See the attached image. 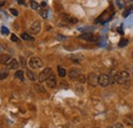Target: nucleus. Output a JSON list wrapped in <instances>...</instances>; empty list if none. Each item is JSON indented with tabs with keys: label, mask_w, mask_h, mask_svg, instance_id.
I'll list each match as a JSON object with an SVG mask.
<instances>
[{
	"label": "nucleus",
	"mask_w": 133,
	"mask_h": 128,
	"mask_svg": "<svg viewBox=\"0 0 133 128\" xmlns=\"http://www.w3.org/2000/svg\"><path fill=\"white\" fill-rule=\"evenodd\" d=\"M115 82L119 84H127L130 80V75L126 71H120L115 75Z\"/></svg>",
	"instance_id": "obj_1"
},
{
	"label": "nucleus",
	"mask_w": 133,
	"mask_h": 128,
	"mask_svg": "<svg viewBox=\"0 0 133 128\" xmlns=\"http://www.w3.org/2000/svg\"><path fill=\"white\" fill-rule=\"evenodd\" d=\"M132 12H133V5L131 6V7L127 8V9L124 11V15H123V16H124V17H127V16H129L130 14H132Z\"/></svg>",
	"instance_id": "obj_20"
},
{
	"label": "nucleus",
	"mask_w": 133,
	"mask_h": 128,
	"mask_svg": "<svg viewBox=\"0 0 133 128\" xmlns=\"http://www.w3.org/2000/svg\"><path fill=\"white\" fill-rule=\"evenodd\" d=\"M35 90L36 91H38V92H40V93H45L46 92V90H45V88H43L40 84H35Z\"/></svg>",
	"instance_id": "obj_19"
},
{
	"label": "nucleus",
	"mask_w": 133,
	"mask_h": 128,
	"mask_svg": "<svg viewBox=\"0 0 133 128\" xmlns=\"http://www.w3.org/2000/svg\"><path fill=\"white\" fill-rule=\"evenodd\" d=\"M80 75H81V71L79 69H71L69 72V77L72 80H78Z\"/></svg>",
	"instance_id": "obj_7"
},
{
	"label": "nucleus",
	"mask_w": 133,
	"mask_h": 128,
	"mask_svg": "<svg viewBox=\"0 0 133 128\" xmlns=\"http://www.w3.org/2000/svg\"><path fill=\"white\" fill-rule=\"evenodd\" d=\"M87 82L90 86L92 87H95L97 84H98V76L95 74V73H90L87 77Z\"/></svg>",
	"instance_id": "obj_5"
},
{
	"label": "nucleus",
	"mask_w": 133,
	"mask_h": 128,
	"mask_svg": "<svg viewBox=\"0 0 133 128\" xmlns=\"http://www.w3.org/2000/svg\"><path fill=\"white\" fill-rule=\"evenodd\" d=\"M38 10H39L40 16H42L43 18H46V17H47V11H46L45 9H43V8H42V9H38Z\"/></svg>",
	"instance_id": "obj_23"
},
{
	"label": "nucleus",
	"mask_w": 133,
	"mask_h": 128,
	"mask_svg": "<svg viewBox=\"0 0 133 128\" xmlns=\"http://www.w3.org/2000/svg\"><path fill=\"white\" fill-rule=\"evenodd\" d=\"M57 72H58V75L62 77V78H64V77H66V70L64 69V68H62V67H57Z\"/></svg>",
	"instance_id": "obj_18"
},
{
	"label": "nucleus",
	"mask_w": 133,
	"mask_h": 128,
	"mask_svg": "<svg viewBox=\"0 0 133 128\" xmlns=\"http://www.w3.org/2000/svg\"><path fill=\"white\" fill-rule=\"evenodd\" d=\"M27 76H28V78L30 79L31 81H36L37 80V76H36V74L34 73L33 71H30V70H28L27 71Z\"/></svg>",
	"instance_id": "obj_15"
},
{
	"label": "nucleus",
	"mask_w": 133,
	"mask_h": 128,
	"mask_svg": "<svg viewBox=\"0 0 133 128\" xmlns=\"http://www.w3.org/2000/svg\"><path fill=\"white\" fill-rule=\"evenodd\" d=\"M40 31H41V23L39 21H35L30 27V32L34 35H37L40 33Z\"/></svg>",
	"instance_id": "obj_6"
},
{
	"label": "nucleus",
	"mask_w": 133,
	"mask_h": 128,
	"mask_svg": "<svg viewBox=\"0 0 133 128\" xmlns=\"http://www.w3.org/2000/svg\"><path fill=\"white\" fill-rule=\"evenodd\" d=\"M9 75V72L7 69H1L0 70V80H4L8 77Z\"/></svg>",
	"instance_id": "obj_14"
},
{
	"label": "nucleus",
	"mask_w": 133,
	"mask_h": 128,
	"mask_svg": "<svg viewBox=\"0 0 133 128\" xmlns=\"http://www.w3.org/2000/svg\"><path fill=\"white\" fill-rule=\"evenodd\" d=\"M3 49H4V47H3V45H1V44H0V51H2Z\"/></svg>",
	"instance_id": "obj_34"
},
{
	"label": "nucleus",
	"mask_w": 133,
	"mask_h": 128,
	"mask_svg": "<svg viewBox=\"0 0 133 128\" xmlns=\"http://www.w3.org/2000/svg\"><path fill=\"white\" fill-rule=\"evenodd\" d=\"M62 20L66 23H69V24H77L78 23V20L76 17L70 16V15H66V14L62 15Z\"/></svg>",
	"instance_id": "obj_8"
},
{
	"label": "nucleus",
	"mask_w": 133,
	"mask_h": 128,
	"mask_svg": "<svg viewBox=\"0 0 133 128\" xmlns=\"http://www.w3.org/2000/svg\"><path fill=\"white\" fill-rule=\"evenodd\" d=\"M127 44H128V40L127 39H122L120 42H119V47H125V46H127Z\"/></svg>",
	"instance_id": "obj_21"
},
{
	"label": "nucleus",
	"mask_w": 133,
	"mask_h": 128,
	"mask_svg": "<svg viewBox=\"0 0 133 128\" xmlns=\"http://www.w3.org/2000/svg\"><path fill=\"white\" fill-rule=\"evenodd\" d=\"M10 60H11V56L9 54H6V53L0 54V64L1 65H6Z\"/></svg>",
	"instance_id": "obj_11"
},
{
	"label": "nucleus",
	"mask_w": 133,
	"mask_h": 128,
	"mask_svg": "<svg viewBox=\"0 0 133 128\" xmlns=\"http://www.w3.org/2000/svg\"><path fill=\"white\" fill-rule=\"evenodd\" d=\"M29 65H30V67H31L33 70H39V69L43 68L44 63H43V61H42L40 57H38V56H33V57L30 59Z\"/></svg>",
	"instance_id": "obj_2"
},
{
	"label": "nucleus",
	"mask_w": 133,
	"mask_h": 128,
	"mask_svg": "<svg viewBox=\"0 0 133 128\" xmlns=\"http://www.w3.org/2000/svg\"><path fill=\"white\" fill-rule=\"evenodd\" d=\"M1 32H2V34H4V35H7L9 33V31H8V29L6 27H2L1 28Z\"/></svg>",
	"instance_id": "obj_27"
},
{
	"label": "nucleus",
	"mask_w": 133,
	"mask_h": 128,
	"mask_svg": "<svg viewBox=\"0 0 133 128\" xmlns=\"http://www.w3.org/2000/svg\"><path fill=\"white\" fill-rule=\"evenodd\" d=\"M22 38H23L24 40H33V38H32L29 34H27V33H23V34H22Z\"/></svg>",
	"instance_id": "obj_24"
},
{
	"label": "nucleus",
	"mask_w": 133,
	"mask_h": 128,
	"mask_svg": "<svg viewBox=\"0 0 133 128\" xmlns=\"http://www.w3.org/2000/svg\"><path fill=\"white\" fill-rule=\"evenodd\" d=\"M110 128H124V126H123V124H121V123H116V124H114L112 127Z\"/></svg>",
	"instance_id": "obj_28"
},
{
	"label": "nucleus",
	"mask_w": 133,
	"mask_h": 128,
	"mask_svg": "<svg viewBox=\"0 0 133 128\" xmlns=\"http://www.w3.org/2000/svg\"><path fill=\"white\" fill-rule=\"evenodd\" d=\"M132 57H133V52H132Z\"/></svg>",
	"instance_id": "obj_36"
},
{
	"label": "nucleus",
	"mask_w": 133,
	"mask_h": 128,
	"mask_svg": "<svg viewBox=\"0 0 133 128\" xmlns=\"http://www.w3.org/2000/svg\"><path fill=\"white\" fill-rule=\"evenodd\" d=\"M79 38L82 40H86V41H93L94 40V36L92 33H84V34L79 36Z\"/></svg>",
	"instance_id": "obj_12"
},
{
	"label": "nucleus",
	"mask_w": 133,
	"mask_h": 128,
	"mask_svg": "<svg viewBox=\"0 0 133 128\" xmlns=\"http://www.w3.org/2000/svg\"><path fill=\"white\" fill-rule=\"evenodd\" d=\"M96 128H98V127H96Z\"/></svg>",
	"instance_id": "obj_38"
},
{
	"label": "nucleus",
	"mask_w": 133,
	"mask_h": 128,
	"mask_svg": "<svg viewBox=\"0 0 133 128\" xmlns=\"http://www.w3.org/2000/svg\"><path fill=\"white\" fill-rule=\"evenodd\" d=\"M19 62H21L22 67H26V60H25L23 56H21V57H19Z\"/></svg>",
	"instance_id": "obj_29"
},
{
	"label": "nucleus",
	"mask_w": 133,
	"mask_h": 128,
	"mask_svg": "<svg viewBox=\"0 0 133 128\" xmlns=\"http://www.w3.org/2000/svg\"><path fill=\"white\" fill-rule=\"evenodd\" d=\"M78 81H79L80 83H84V82H86V78H85V76H84L83 74H81V75H80V77L78 78Z\"/></svg>",
	"instance_id": "obj_26"
},
{
	"label": "nucleus",
	"mask_w": 133,
	"mask_h": 128,
	"mask_svg": "<svg viewBox=\"0 0 133 128\" xmlns=\"http://www.w3.org/2000/svg\"><path fill=\"white\" fill-rule=\"evenodd\" d=\"M50 75H52L51 68H46L43 71H41V73L38 76V80H39V82H44V81H46L48 79V77H49Z\"/></svg>",
	"instance_id": "obj_3"
},
{
	"label": "nucleus",
	"mask_w": 133,
	"mask_h": 128,
	"mask_svg": "<svg viewBox=\"0 0 133 128\" xmlns=\"http://www.w3.org/2000/svg\"><path fill=\"white\" fill-rule=\"evenodd\" d=\"M46 84H47V86L50 87V88L55 87V85H56V78H55V76L53 74L50 75L49 77H48V79L46 80Z\"/></svg>",
	"instance_id": "obj_10"
},
{
	"label": "nucleus",
	"mask_w": 133,
	"mask_h": 128,
	"mask_svg": "<svg viewBox=\"0 0 133 128\" xmlns=\"http://www.w3.org/2000/svg\"><path fill=\"white\" fill-rule=\"evenodd\" d=\"M131 1H133V0H131Z\"/></svg>",
	"instance_id": "obj_37"
},
{
	"label": "nucleus",
	"mask_w": 133,
	"mask_h": 128,
	"mask_svg": "<svg viewBox=\"0 0 133 128\" xmlns=\"http://www.w3.org/2000/svg\"><path fill=\"white\" fill-rule=\"evenodd\" d=\"M111 83V78L107 74H100L98 76V84L102 87H107Z\"/></svg>",
	"instance_id": "obj_4"
},
{
	"label": "nucleus",
	"mask_w": 133,
	"mask_h": 128,
	"mask_svg": "<svg viewBox=\"0 0 133 128\" xmlns=\"http://www.w3.org/2000/svg\"><path fill=\"white\" fill-rule=\"evenodd\" d=\"M116 3L118 4V6H119V8H123L124 6H125V1L124 0H117L116 1Z\"/></svg>",
	"instance_id": "obj_25"
},
{
	"label": "nucleus",
	"mask_w": 133,
	"mask_h": 128,
	"mask_svg": "<svg viewBox=\"0 0 133 128\" xmlns=\"http://www.w3.org/2000/svg\"><path fill=\"white\" fill-rule=\"evenodd\" d=\"M10 12L15 16H17V15H18V11H17L16 8H10Z\"/></svg>",
	"instance_id": "obj_30"
},
{
	"label": "nucleus",
	"mask_w": 133,
	"mask_h": 128,
	"mask_svg": "<svg viewBox=\"0 0 133 128\" xmlns=\"http://www.w3.org/2000/svg\"><path fill=\"white\" fill-rule=\"evenodd\" d=\"M10 39H11V41L17 42V37L16 36V35H15V34H12V35H11V38H10Z\"/></svg>",
	"instance_id": "obj_31"
},
{
	"label": "nucleus",
	"mask_w": 133,
	"mask_h": 128,
	"mask_svg": "<svg viewBox=\"0 0 133 128\" xmlns=\"http://www.w3.org/2000/svg\"><path fill=\"white\" fill-rule=\"evenodd\" d=\"M83 59H84L83 55H82V54H80V53H76V54L71 55V60L74 62V64H79Z\"/></svg>",
	"instance_id": "obj_13"
},
{
	"label": "nucleus",
	"mask_w": 133,
	"mask_h": 128,
	"mask_svg": "<svg viewBox=\"0 0 133 128\" xmlns=\"http://www.w3.org/2000/svg\"><path fill=\"white\" fill-rule=\"evenodd\" d=\"M18 63H17V60H15V59H11L7 64L5 65L6 66V69L7 70H16L18 68Z\"/></svg>",
	"instance_id": "obj_9"
},
{
	"label": "nucleus",
	"mask_w": 133,
	"mask_h": 128,
	"mask_svg": "<svg viewBox=\"0 0 133 128\" xmlns=\"http://www.w3.org/2000/svg\"><path fill=\"white\" fill-rule=\"evenodd\" d=\"M15 77L17 78V79H19L21 81H24L25 80V78H24V71H22V70L17 71L16 74H15Z\"/></svg>",
	"instance_id": "obj_17"
},
{
	"label": "nucleus",
	"mask_w": 133,
	"mask_h": 128,
	"mask_svg": "<svg viewBox=\"0 0 133 128\" xmlns=\"http://www.w3.org/2000/svg\"><path fill=\"white\" fill-rule=\"evenodd\" d=\"M30 3H31V7L33 9H39V4L35 0H30Z\"/></svg>",
	"instance_id": "obj_22"
},
{
	"label": "nucleus",
	"mask_w": 133,
	"mask_h": 128,
	"mask_svg": "<svg viewBox=\"0 0 133 128\" xmlns=\"http://www.w3.org/2000/svg\"><path fill=\"white\" fill-rule=\"evenodd\" d=\"M41 7H42L43 9H45V8H46V3H45V2H42V3H41Z\"/></svg>",
	"instance_id": "obj_33"
},
{
	"label": "nucleus",
	"mask_w": 133,
	"mask_h": 128,
	"mask_svg": "<svg viewBox=\"0 0 133 128\" xmlns=\"http://www.w3.org/2000/svg\"><path fill=\"white\" fill-rule=\"evenodd\" d=\"M3 5V1H0V7Z\"/></svg>",
	"instance_id": "obj_35"
},
{
	"label": "nucleus",
	"mask_w": 133,
	"mask_h": 128,
	"mask_svg": "<svg viewBox=\"0 0 133 128\" xmlns=\"http://www.w3.org/2000/svg\"><path fill=\"white\" fill-rule=\"evenodd\" d=\"M18 4H22V5H26V0H17Z\"/></svg>",
	"instance_id": "obj_32"
},
{
	"label": "nucleus",
	"mask_w": 133,
	"mask_h": 128,
	"mask_svg": "<svg viewBox=\"0 0 133 128\" xmlns=\"http://www.w3.org/2000/svg\"><path fill=\"white\" fill-rule=\"evenodd\" d=\"M124 122L128 126H133V116H126L124 119Z\"/></svg>",
	"instance_id": "obj_16"
}]
</instances>
